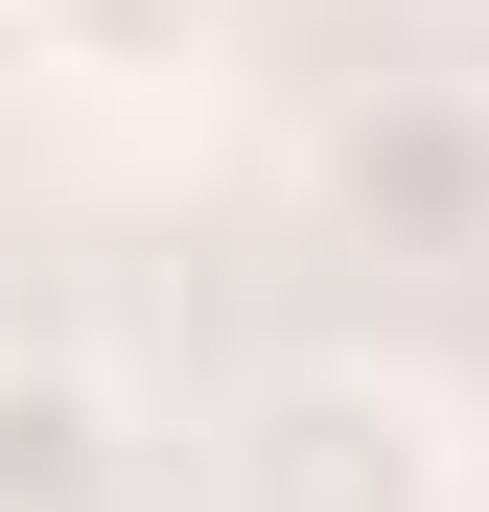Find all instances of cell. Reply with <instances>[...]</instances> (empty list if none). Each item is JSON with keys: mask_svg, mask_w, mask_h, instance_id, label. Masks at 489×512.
Instances as JSON below:
<instances>
[{"mask_svg": "<svg viewBox=\"0 0 489 512\" xmlns=\"http://www.w3.org/2000/svg\"><path fill=\"white\" fill-rule=\"evenodd\" d=\"M233 512H466V419L420 396V373H350V350H326V373H257V396H233Z\"/></svg>", "mask_w": 489, "mask_h": 512, "instance_id": "6da1fadb", "label": "cell"}, {"mask_svg": "<svg viewBox=\"0 0 489 512\" xmlns=\"http://www.w3.org/2000/svg\"><path fill=\"white\" fill-rule=\"evenodd\" d=\"M140 489V396L94 350H0V512H117Z\"/></svg>", "mask_w": 489, "mask_h": 512, "instance_id": "7a4b0ae2", "label": "cell"}]
</instances>
